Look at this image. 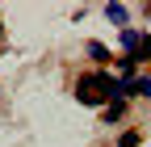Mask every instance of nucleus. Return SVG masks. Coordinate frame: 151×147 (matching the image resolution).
<instances>
[{
	"label": "nucleus",
	"mask_w": 151,
	"mask_h": 147,
	"mask_svg": "<svg viewBox=\"0 0 151 147\" xmlns=\"http://www.w3.org/2000/svg\"><path fill=\"white\" fill-rule=\"evenodd\" d=\"M122 114H126V105H122V101H113V105L105 109V122H122Z\"/></svg>",
	"instance_id": "obj_4"
},
{
	"label": "nucleus",
	"mask_w": 151,
	"mask_h": 147,
	"mask_svg": "<svg viewBox=\"0 0 151 147\" xmlns=\"http://www.w3.org/2000/svg\"><path fill=\"white\" fill-rule=\"evenodd\" d=\"M118 147H139V135H134V130H130V135H122V139H118Z\"/></svg>",
	"instance_id": "obj_6"
},
{
	"label": "nucleus",
	"mask_w": 151,
	"mask_h": 147,
	"mask_svg": "<svg viewBox=\"0 0 151 147\" xmlns=\"http://www.w3.org/2000/svg\"><path fill=\"white\" fill-rule=\"evenodd\" d=\"M88 55H92V59H101V63H105V59H109V50H105V46H101V42H88Z\"/></svg>",
	"instance_id": "obj_5"
},
{
	"label": "nucleus",
	"mask_w": 151,
	"mask_h": 147,
	"mask_svg": "<svg viewBox=\"0 0 151 147\" xmlns=\"http://www.w3.org/2000/svg\"><path fill=\"white\" fill-rule=\"evenodd\" d=\"M118 42H122V55H126V59H139V55H143V34L139 30H122Z\"/></svg>",
	"instance_id": "obj_1"
},
{
	"label": "nucleus",
	"mask_w": 151,
	"mask_h": 147,
	"mask_svg": "<svg viewBox=\"0 0 151 147\" xmlns=\"http://www.w3.org/2000/svg\"><path fill=\"white\" fill-rule=\"evenodd\" d=\"M105 17H109L113 25H122V30H126V4H105Z\"/></svg>",
	"instance_id": "obj_2"
},
{
	"label": "nucleus",
	"mask_w": 151,
	"mask_h": 147,
	"mask_svg": "<svg viewBox=\"0 0 151 147\" xmlns=\"http://www.w3.org/2000/svg\"><path fill=\"white\" fill-rule=\"evenodd\" d=\"M130 93H139V97H151V76H139V80H130Z\"/></svg>",
	"instance_id": "obj_3"
}]
</instances>
